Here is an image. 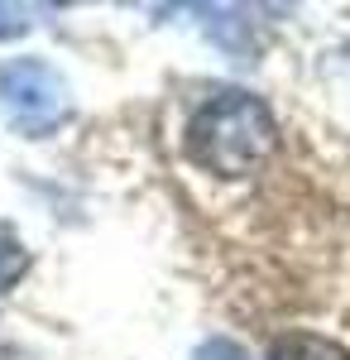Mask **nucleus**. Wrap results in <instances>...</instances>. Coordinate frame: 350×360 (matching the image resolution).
<instances>
[{"mask_svg": "<svg viewBox=\"0 0 350 360\" xmlns=\"http://www.w3.org/2000/svg\"><path fill=\"white\" fill-rule=\"evenodd\" d=\"M269 360H350L346 346L326 341V336H312V332H288L278 336L269 346Z\"/></svg>", "mask_w": 350, "mask_h": 360, "instance_id": "7ed1b4c3", "label": "nucleus"}, {"mask_svg": "<svg viewBox=\"0 0 350 360\" xmlns=\"http://www.w3.org/2000/svg\"><path fill=\"white\" fill-rule=\"evenodd\" d=\"M29 274V250L25 240L15 236V226L0 221V293H10L20 278Z\"/></svg>", "mask_w": 350, "mask_h": 360, "instance_id": "20e7f679", "label": "nucleus"}, {"mask_svg": "<svg viewBox=\"0 0 350 360\" xmlns=\"http://www.w3.org/2000/svg\"><path fill=\"white\" fill-rule=\"evenodd\" d=\"M197 360H254V356L245 346H235V341H226V336H212V341L197 346Z\"/></svg>", "mask_w": 350, "mask_h": 360, "instance_id": "423d86ee", "label": "nucleus"}, {"mask_svg": "<svg viewBox=\"0 0 350 360\" xmlns=\"http://www.w3.org/2000/svg\"><path fill=\"white\" fill-rule=\"evenodd\" d=\"M34 5H0V39H20L29 25H34Z\"/></svg>", "mask_w": 350, "mask_h": 360, "instance_id": "39448f33", "label": "nucleus"}, {"mask_svg": "<svg viewBox=\"0 0 350 360\" xmlns=\"http://www.w3.org/2000/svg\"><path fill=\"white\" fill-rule=\"evenodd\" d=\"M0 111L20 135L39 139L53 135L72 115V91L63 82V72L48 68L44 58H15L0 68Z\"/></svg>", "mask_w": 350, "mask_h": 360, "instance_id": "f03ea898", "label": "nucleus"}, {"mask_svg": "<svg viewBox=\"0 0 350 360\" xmlns=\"http://www.w3.org/2000/svg\"><path fill=\"white\" fill-rule=\"evenodd\" d=\"M273 111L249 91H221L188 120V159L212 178H249L273 159Z\"/></svg>", "mask_w": 350, "mask_h": 360, "instance_id": "f257e3e1", "label": "nucleus"}]
</instances>
